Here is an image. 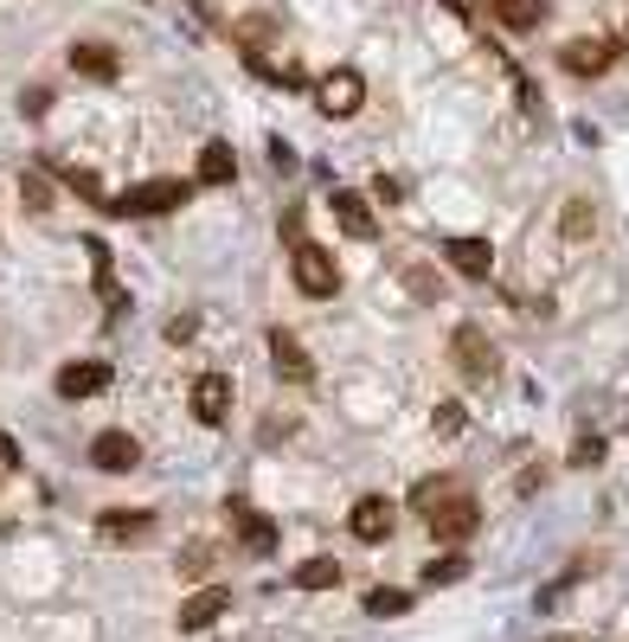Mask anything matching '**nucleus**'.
I'll return each instance as SVG.
<instances>
[{
    "mask_svg": "<svg viewBox=\"0 0 629 642\" xmlns=\"http://www.w3.org/2000/svg\"><path fill=\"white\" fill-rule=\"evenodd\" d=\"M450 360H456V373H469L476 386H489L494 373H501V354H494V341L476 322H463V328L450 335Z\"/></svg>",
    "mask_w": 629,
    "mask_h": 642,
    "instance_id": "obj_1",
    "label": "nucleus"
},
{
    "mask_svg": "<svg viewBox=\"0 0 629 642\" xmlns=\"http://www.w3.org/2000/svg\"><path fill=\"white\" fill-rule=\"evenodd\" d=\"M187 200V180H148V187H129L123 200H110V213L123 218H154V213H174Z\"/></svg>",
    "mask_w": 629,
    "mask_h": 642,
    "instance_id": "obj_2",
    "label": "nucleus"
},
{
    "mask_svg": "<svg viewBox=\"0 0 629 642\" xmlns=\"http://www.w3.org/2000/svg\"><path fill=\"white\" fill-rule=\"evenodd\" d=\"M289 270H295V289H302V295H341V270H335V257H328L322 244H295Z\"/></svg>",
    "mask_w": 629,
    "mask_h": 642,
    "instance_id": "obj_3",
    "label": "nucleus"
},
{
    "mask_svg": "<svg viewBox=\"0 0 629 642\" xmlns=\"http://www.w3.org/2000/svg\"><path fill=\"white\" fill-rule=\"evenodd\" d=\"M315 103H322V116H335V123H341V116H353V110L366 103V84H360L353 65H335V72L315 84Z\"/></svg>",
    "mask_w": 629,
    "mask_h": 642,
    "instance_id": "obj_4",
    "label": "nucleus"
},
{
    "mask_svg": "<svg viewBox=\"0 0 629 642\" xmlns=\"http://www.w3.org/2000/svg\"><path fill=\"white\" fill-rule=\"evenodd\" d=\"M348 527H353V540L386 546V540H392V527H399V507H392L386 495H360V501H353V514H348Z\"/></svg>",
    "mask_w": 629,
    "mask_h": 642,
    "instance_id": "obj_5",
    "label": "nucleus"
},
{
    "mask_svg": "<svg viewBox=\"0 0 629 642\" xmlns=\"http://www.w3.org/2000/svg\"><path fill=\"white\" fill-rule=\"evenodd\" d=\"M424 520H430V533H437V540H469V533H476V520H482V507H476V501L456 489V495L437 501Z\"/></svg>",
    "mask_w": 629,
    "mask_h": 642,
    "instance_id": "obj_6",
    "label": "nucleus"
},
{
    "mask_svg": "<svg viewBox=\"0 0 629 642\" xmlns=\"http://www.w3.org/2000/svg\"><path fill=\"white\" fill-rule=\"evenodd\" d=\"M90 463L103 469V476H129L141 463V443L129 437V430H103L97 443H90Z\"/></svg>",
    "mask_w": 629,
    "mask_h": 642,
    "instance_id": "obj_7",
    "label": "nucleus"
},
{
    "mask_svg": "<svg viewBox=\"0 0 629 642\" xmlns=\"http://www.w3.org/2000/svg\"><path fill=\"white\" fill-rule=\"evenodd\" d=\"M193 418L200 425H225L231 418V379L225 373H200L193 379Z\"/></svg>",
    "mask_w": 629,
    "mask_h": 642,
    "instance_id": "obj_8",
    "label": "nucleus"
},
{
    "mask_svg": "<svg viewBox=\"0 0 629 642\" xmlns=\"http://www.w3.org/2000/svg\"><path fill=\"white\" fill-rule=\"evenodd\" d=\"M611 59H617V46H611V39H571V46L559 52V65L571 77H604V72H611Z\"/></svg>",
    "mask_w": 629,
    "mask_h": 642,
    "instance_id": "obj_9",
    "label": "nucleus"
},
{
    "mask_svg": "<svg viewBox=\"0 0 629 642\" xmlns=\"http://www.w3.org/2000/svg\"><path fill=\"white\" fill-rule=\"evenodd\" d=\"M271 360H277V379H282V386H309V379H315V366H309L302 341H295L289 328H271Z\"/></svg>",
    "mask_w": 629,
    "mask_h": 642,
    "instance_id": "obj_10",
    "label": "nucleus"
},
{
    "mask_svg": "<svg viewBox=\"0 0 629 642\" xmlns=\"http://www.w3.org/2000/svg\"><path fill=\"white\" fill-rule=\"evenodd\" d=\"M110 386V360H71L59 373V399H97Z\"/></svg>",
    "mask_w": 629,
    "mask_h": 642,
    "instance_id": "obj_11",
    "label": "nucleus"
},
{
    "mask_svg": "<svg viewBox=\"0 0 629 642\" xmlns=\"http://www.w3.org/2000/svg\"><path fill=\"white\" fill-rule=\"evenodd\" d=\"M231 610V591L225 584H206V591H193L187 604H180V630H206L212 617H225Z\"/></svg>",
    "mask_w": 629,
    "mask_h": 642,
    "instance_id": "obj_12",
    "label": "nucleus"
},
{
    "mask_svg": "<svg viewBox=\"0 0 629 642\" xmlns=\"http://www.w3.org/2000/svg\"><path fill=\"white\" fill-rule=\"evenodd\" d=\"M443 257H450V270H463V277H489V270H494L489 238H450V244H443Z\"/></svg>",
    "mask_w": 629,
    "mask_h": 642,
    "instance_id": "obj_13",
    "label": "nucleus"
},
{
    "mask_svg": "<svg viewBox=\"0 0 629 642\" xmlns=\"http://www.w3.org/2000/svg\"><path fill=\"white\" fill-rule=\"evenodd\" d=\"M231 527H238V540H244L251 553H271V546H277V527H271V520H257L244 501H231Z\"/></svg>",
    "mask_w": 629,
    "mask_h": 642,
    "instance_id": "obj_14",
    "label": "nucleus"
},
{
    "mask_svg": "<svg viewBox=\"0 0 629 642\" xmlns=\"http://www.w3.org/2000/svg\"><path fill=\"white\" fill-rule=\"evenodd\" d=\"M335 218H341L348 238H373V231H379V218H373V206H366L360 193H335Z\"/></svg>",
    "mask_w": 629,
    "mask_h": 642,
    "instance_id": "obj_15",
    "label": "nucleus"
},
{
    "mask_svg": "<svg viewBox=\"0 0 629 642\" xmlns=\"http://www.w3.org/2000/svg\"><path fill=\"white\" fill-rule=\"evenodd\" d=\"M97 533H103V540H141V533H148V514H141V507H110V514L97 520Z\"/></svg>",
    "mask_w": 629,
    "mask_h": 642,
    "instance_id": "obj_16",
    "label": "nucleus"
},
{
    "mask_svg": "<svg viewBox=\"0 0 629 642\" xmlns=\"http://www.w3.org/2000/svg\"><path fill=\"white\" fill-rule=\"evenodd\" d=\"M494 20H501L507 33H533V26L546 20V7H540V0H494Z\"/></svg>",
    "mask_w": 629,
    "mask_h": 642,
    "instance_id": "obj_17",
    "label": "nucleus"
},
{
    "mask_svg": "<svg viewBox=\"0 0 629 642\" xmlns=\"http://www.w3.org/2000/svg\"><path fill=\"white\" fill-rule=\"evenodd\" d=\"M52 180H65L77 200H90V206H103V174H90V167H71V161H59L52 167Z\"/></svg>",
    "mask_w": 629,
    "mask_h": 642,
    "instance_id": "obj_18",
    "label": "nucleus"
},
{
    "mask_svg": "<svg viewBox=\"0 0 629 642\" xmlns=\"http://www.w3.org/2000/svg\"><path fill=\"white\" fill-rule=\"evenodd\" d=\"M71 72L77 77H116V52H110V46H71Z\"/></svg>",
    "mask_w": 629,
    "mask_h": 642,
    "instance_id": "obj_19",
    "label": "nucleus"
},
{
    "mask_svg": "<svg viewBox=\"0 0 629 642\" xmlns=\"http://www.w3.org/2000/svg\"><path fill=\"white\" fill-rule=\"evenodd\" d=\"M200 180H206V187H231V180H238V161H231L225 142H212L206 154H200Z\"/></svg>",
    "mask_w": 629,
    "mask_h": 642,
    "instance_id": "obj_20",
    "label": "nucleus"
},
{
    "mask_svg": "<svg viewBox=\"0 0 629 642\" xmlns=\"http://www.w3.org/2000/svg\"><path fill=\"white\" fill-rule=\"evenodd\" d=\"M412 610V591H399V584H373L366 591V617H405Z\"/></svg>",
    "mask_w": 629,
    "mask_h": 642,
    "instance_id": "obj_21",
    "label": "nucleus"
},
{
    "mask_svg": "<svg viewBox=\"0 0 629 642\" xmlns=\"http://www.w3.org/2000/svg\"><path fill=\"white\" fill-rule=\"evenodd\" d=\"M559 231L565 238H591V231H597V206H591V200H565Z\"/></svg>",
    "mask_w": 629,
    "mask_h": 642,
    "instance_id": "obj_22",
    "label": "nucleus"
},
{
    "mask_svg": "<svg viewBox=\"0 0 629 642\" xmlns=\"http://www.w3.org/2000/svg\"><path fill=\"white\" fill-rule=\"evenodd\" d=\"M295 584H302V591H335V584H341V566H335V559H309V566H295Z\"/></svg>",
    "mask_w": 629,
    "mask_h": 642,
    "instance_id": "obj_23",
    "label": "nucleus"
},
{
    "mask_svg": "<svg viewBox=\"0 0 629 642\" xmlns=\"http://www.w3.org/2000/svg\"><path fill=\"white\" fill-rule=\"evenodd\" d=\"M443 495H456V476H424L418 489H412V514H430Z\"/></svg>",
    "mask_w": 629,
    "mask_h": 642,
    "instance_id": "obj_24",
    "label": "nucleus"
},
{
    "mask_svg": "<svg viewBox=\"0 0 629 642\" xmlns=\"http://www.w3.org/2000/svg\"><path fill=\"white\" fill-rule=\"evenodd\" d=\"M20 193H26L33 213H52V174H46V167H33V174L20 180Z\"/></svg>",
    "mask_w": 629,
    "mask_h": 642,
    "instance_id": "obj_25",
    "label": "nucleus"
},
{
    "mask_svg": "<svg viewBox=\"0 0 629 642\" xmlns=\"http://www.w3.org/2000/svg\"><path fill=\"white\" fill-rule=\"evenodd\" d=\"M469 571V559L463 553H443V559H430V571H424V584H456Z\"/></svg>",
    "mask_w": 629,
    "mask_h": 642,
    "instance_id": "obj_26",
    "label": "nucleus"
},
{
    "mask_svg": "<svg viewBox=\"0 0 629 642\" xmlns=\"http://www.w3.org/2000/svg\"><path fill=\"white\" fill-rule=\"evenodd\" d=\"M206 566H212V546H187V553H180V571H187V578H206Z\"/></svg>",
    "mask_w": 629,
    "mask_h": 642,
    "instance_id": "obj_27",
    "label": "nucleus"
},
{
    "mask_svg": "<svg viewBox=\"0 0 629 642\" xmlns=\"http://www.w3.org/2000/svg\"><path fill=\"white\" fill-rule=\"evenodd\" d=\"M571 463H578V469H597V463H604V443H597V437H584V443L571 450Z\"/></svg>",
    "mask_w": 629,
    "mask_h": 642,
    "instance_id": "obj_28",
    "label": "nucleus"
},
{
    "mask_svg": "<svg viewBox=\"0 0 629 642\" xmlns=\"http://www.w3.org/2000/svg\"><path fill=\"white\" fill-rule=\"evenodd\" d=\"M463 425H469V418H463V405H437V430H443V437H456Z\"/></svg>",
    "mask_w": 629,
    "mask_h": 642,
    "instance_id": "obj_29",
    "label": "nucleus"
},
{
    "mask_svg": "<svg viewBox=\"0 0 629 642\" xmlns=\"http://www.w3.org/2000/svg\"><path fill=\"white\" fill-rule=\"evenodd\" d=\"M193 328H200V315H174L167 322V341H193Z\"/></svg>",
    "mask_w": 629,
    "mask_h": 642,
    "instance_id": "obj_30",
    "label": "nucleus"
},
{
    "mask_svg": "<svg viewBox=\"0 0 629 642\" xmlns=\"http://www.w3.org/2000/svg\"><path fill=\"white\" fill-rule=\"evenodd\" d=\"M13 463H20V443H13V437L0 430V469H13Z\"/></svg>",
    "mask_w": 629,
    "mask_h": 642,
    "instance_id": "obj_31",
    "label": "nucleus"
},
{
    "mask_svg": "<svg viewBox=\"0 0 629 642\" xmlns=\"http://www.w3.org/2000/svg\"><path fill=\"white\" fill-rule=\"evenodd\" d=\"M553 642H578V637H553Z\"/></svg>",
    "mask_w": 629,
    "mask_h": 642,
    "instance_id": "obj_32",
    "label": "nucleus"
}]
</instances>
